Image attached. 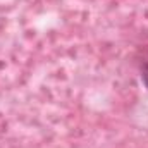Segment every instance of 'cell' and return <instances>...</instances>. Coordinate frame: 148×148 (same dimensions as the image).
I'll list each match as a JSON object with an SVG mask.
<instances>
[{"label":"cell","mask_w":148,"mask_h":148,"mask_svg":"<svg viewBox=\"0 0 148 148\" xmlns=\"http://www.w3.org/2000/svg\"><path fill=\"white\" fill-rule=\"evenodd\" d=\"M141 83L145 84V88L148 90V60L141 66Z\"/></svg>","instance_id":"obj_1"}]
</instances>
